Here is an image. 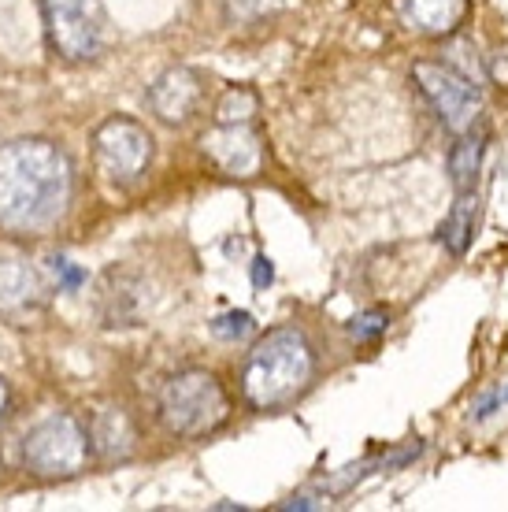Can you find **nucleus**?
Masks as SVG:
<instances>
[{
	"label": "nucleus",
	"instance_id": "423d86ee",
	"mask_svg": "<svg viewBox=\"0 0 508 512\" xmlns=\"http://www.w3.org/2000/svg\"><path fill=\"white\" fill-rule=\"evenodd\" d=\"M412 78H416L423 97L438 112V119L453 134H460V130H468L475 123L479 108H483V90H479L475 78H468L453 64H416Z\"/></svg>",
	"mask_w": 508,
	"mask_h": 512
},
{
	"label": "nucleus",
	"instance_id": "aec40b11",
	"mask_svg": "<svg viewBox=\"0 0 508 512\" xmlns=\"http://www.w3.org/2000/svg\"><path fill=\"white\" fill-rule=\"evenodd\" d=\"M52 275H56V282H60V290H78L82 282H86V271L75 268L71 260H64V256H52Z\"/></svg>",
	"mask_w": 508,
	"mask_h": 512
},
{
	"label": "nucleus",
	"instance_id": "4be33fe9",
	"mask_svg": "<svg viewBox=\"0 0 508 512\" xmlns=\"http://www.w3.org/2000/svg\"><path fill=\"white\" fill-rule=\"evenodd\" d=\"M279 509H323V501H316V498H305V494H301V498L282 501Z\"/></svg>",
	"mask_w": 508,
	"mask_h": 512
},
{
	"label": "nucleus",
	"instance_id": "6ab92c4d",
	"mask_svg": "<svg viewBox=\"0 0 508 512\" xmlns=\"http://www.w3.org/2000/svg\"><path fill=\"white\" fill-rule=\"evenodd\" d=\"M282 0H227V15L238 19V23H249V19H260L271 8H279Z\"/></svg>",
	"mask_w": 508,
	"mask_h": 512
},
{
	"label": "nucleus",
	"instance_id": "39448f33",
	"mask_svg": "<svg viewBox=\"0 0 508 512\" xmlns=\"http://www.w3.org/2000/svg\"><path fill=\"white\" fill-rule=\"evenodd\" d=\"M45 30L56 56L71 64L93 60L104 49V4L101 0H41Z\"/></svg>",
	"mask_w": 508,
	"mask_h": 512
},
{
	"label": "nucleus",
	"instance_id": "4468645a",
	"mask_svg": "<svg viewBox=\"0 0 508 512\" xmlns=\"http://www.w3.org/2000/svg\"><path fill=\"white\" fill-rule=\"evenodd\" d=\"M483 149H486V134L483 130H460L457 145L449 149V179L457 186V193L475 190L479 182V167H483Z\"/></svg>",
	"mask_w": 508,
	"mask_h": 512
},
{
	"label": "nucleus",
	"instance_id": "dca6fc26",
	"mask_svg": "<svg viewBox=\"0 0 508 512\" xmlns=\"http://www.w3.org/2000/svg\"><path fill=\"white\" fill-rule=\"evenodd\" d=\"M386 327H390V312H382V308H368V312H360V316L345 323L353 342H379Z\"/></svg>",
	"mask_w": 508,
	"mask_h": 512
},
{
	"label": "nucleus",
	"instance_id": "6e6552de",
	"mask_svg": "<svg viewBox=\"0 0 508 512\" xmlns=\"http://www.w3.org/2000/svg\"><path fill=\"white\" fill-rule=\"evenodd\" d=\"M49 301V282L34 268V260L12 245L0 249V320L26 327L38 320Z\"/></svg>",
	"mask_w": 508,
	"mask_h": 512
},
{
	"label": "nucleus",
	"instance_id": "9d476101",
	"mask_svg": "<svg viewBox=\"0 0 508 512\" xmlns=\"http://www.w3.org/2000/svg\"><path fill=\"white\" fill-rule=\"evenodd\" d=\"M204 97V82L190 67H171L149 86V108L164 123H186Z\"/></svg>",
	"mask_w": 508,
	"mask_h": 512
},
{
	"label": "nucleus",
	"instance_id": "f257e3e1",
	"mask_svg": "<svg viewBox=\"0 0 508 512\" xmlns=\"http://www.w3.org/2000/svg\"><path fill=\"white\" fill-rule=\"evenodd\" d=\"M75 175L60 145L45 138H15L0 145V227L41 234L71 208Z\"/></svg>",
	"mask_w": 508,
	"mask_h": 512
},
{
	"label": "nucleus",
	"instance_id": "9b49d317",
	"mask_svg": "<svg viewBox=\"0 0 508 512\" xmlns=\"http://www.w3.org/2000/svg\"><path fill=\"white\" fill-rule=\"evenodd\" d=\"M134 442H138V431H134V420L123 409H101L93 416L89 449L101 461H127L130 453H134Z\"/></svg>",
	"mask_w": 508,
	"mask_h": 512
},
{
	"label": "nucleus",
	"instance_id": "7ed1b4c3",
	"mask_svg": "<svg viewBox=\"0 0 508 512\" xmlns=\"http://www.w3.org/2000/svg\"><path fill=\"white\" fill-rule=\"evenodd\" d=\"M230 416V397L212 372L186 368L160 386V420L175 438H208Z\"/></svg>",
	"mask_w": 508,
	"mask_h": 512
},
{
	"label": "nucleus",
	"instance_id": "ddd939ff",
	"mask_svg": "<svg viewBox=\"0 0 508 512\" xmlns=\"http://www.w3.org/2000/svg\"><path fill=\"white\" fill-rule=\"evenodd\" d=\"M475 219H479V197H475V190L457 193V205L445 212L442 227H438V242L445 245V253H468L471 238H475Z\"/></svg>",
	"mask_w": 508,
	"mask_h": 512
},
{
	"label": "nucleus",
	"instance_id": "2eb2a0df",
	"mask_svg": "<svg viewBox=\"0 0 508 512\" xmlns=\"http://www.w3.org/2000/svg\"><path fill=\"white\" fill-rule=\"evenodd\" d=\"M256 116V93L245 86H230L216 104V123H253Z\"/></svg>",
	"mask_w": 508,
	"mask_h": 512
},
{
	"label": "nucleus",
	"instance_id": "5701e85b",
	"mask_svg": "<svg viewBox=\"0 0 508 512\" xmlns=\"http://www.w3.org/2000/svg\"><path fill=\"white\" fill-rule=\"evenodd\" d=\"M8 401H12V394H8V383H4V375H0V420H4V412H8Z\"/></svg>",
	"mask_w": 508,
	"mask_h": 512
},
{
	"label": "nucleus",
	"instance_id": "412c9836",
	"mask_svg": "<svg viewBox=\"0 0 508 512\" xmlns=\"http://www.w3.org/2000/svg\"><path fill=\"white\" fill-rule=\"evenodd\" d=\"M275 282V268H271V260L267 256H256L253 260V286L256 290H267Z\"/></svg>",
	"mask_w": 508,
	"mask_h": 512
},
{
	"label": "nucleus",
	"instance_id": "20e7f679",
	"mask_svg": "<svg viewBox=\"0 0 508 512\" xmlns=\"http://www.w3.org/2000/svg\"><path fill=\"white\" fill-rule=\"evenodd\" d=\"M23 464L38 479H67L89 464V431L71 412H52L23 438Z\"/></svg>",
	"mask_w": 508,
	"mask_h": 512
},
{
	"label": "nucleus",
	"instance_id": "f3484780",
	"mask_svg": "<svg viewBox=\"0 0 508 512\" xmlns=\"http://www.w3.org/2000/svg\"><path fill=\"white\" fill-rule=\"evenodd\" d=\"M253 331H256L253 312H238V308H234V312H223V316L212 320V334L223 338V342H245Z\"/></svg>",
	"mask_w": 508,
	"mask_h": 512
},
{
	"label": "nucleus",
	"instance_id": "0eeeda50",
	"mask_svg": "<svg viewBox=\"0 0 508 512\" xmlns=\"http://www.w3.org/2000/svg\"><path fill=\"white\" fill-rule=\"evenodd\" d=\"M93 153L108 179L134 182L153 160V134L134 119L112 116L93 130Z\"/></svg>",
	"mask_w": 508,
	"mask_h": 512
},
{
	"label": "nucleus",
	"instance_id": "a211bd4d",
	"mask_svg": "<svg viewBox=\"0 0 508 512\" xmlns=\"http://www.w3.org/2000/svg\"><path fill=\"white\" fill-rule=\"evenodd\" d=\"M505 409H508V379L475 394V401H471V420L486 423L490 416H497V412H505Z\"/></svg>",
	"mask_w": 508,
	"mask_h": 512
},
{
	"label": "nucleus",
	"instance_id": "f8f14e48",
	"mask_svg": "<svg viewBox=\"0 0 508 512\" xmlns=\"http://www.w3.org/2000/svg\"><path fill=\"white\" fill-rule=\"evenodd\" d=\"M397 12L416 34H453L468 15V0H397Z\"/></svg>",
	"mask_w": 508,
	"mask_h": 512
},
{
	"label": "nucleus",
	"instance_id": "1a4fd4ad",
	"mask_svg": "<svg viewBox=\"0 0 508 512\" xmlns=\"http://www.w3.org/2000/svg\"><path fill=\"white\" fill-rule=\"evenodd\" d=\"M204 153L234 179H249L264 164V145L253 123H227V127L219 123L212 134H204Z\"/></svg>",
	"mask_w": 508,
	"mask_h": 512
},
{
	"label": "nucleus",
	"instance_id": "f03ea898",
	"mask_svg": "<svg viewBox=\"0 0 508 512\" xmlns=\"http://www.w3.org/2000/svg\"><path fill=\"white\" fill-rule=\"evenodd\" d=\"M316 379V349L301 327H275L256 338L242 368V394L260 412L286 409Z\"/></svg>",
	"mask_w": 508,
	"mask_h": 512
}]
</instances>
